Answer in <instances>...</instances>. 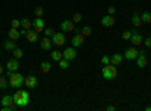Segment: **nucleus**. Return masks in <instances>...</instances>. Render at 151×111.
<instances>
[{
	"instance_id": "nucleus-20",
	"label": "nucleus",
	"mask_w": 151,
	"mask_h": 111,
	"mask_svg": "<svg viewBox=\"0 0 151 111\" xmlns=\"http://www.w3.org/2000/svg\"><path fill=\"white\" fill-rule=\"evenodd\" d=\"M3 48L8 50V51H12V50H15V48H17V42L8 38V41H3Z\"/></svg>"
},
{
	"instance_id": "nucleus-8",
	"label": "nucleus",
	"mask_w": 151,
	"mask_h": 111,
	"mask_svg": "<svg viewBox=\"0 0 151 111\" xmlns=\"http://www.w3.org/2000/svg\"><path fill=\"white\" fill-rule=\"evenodd\" d=\"M26 39L30 42V44H35L40 41V33H38L35 29H29L27 33H26Z\"/></svg>"
},
{
	"instance_id": "nucleus-34",
	"label": "nucleus",
	"mask_w": 151,
	"mask_h": 111,
	"mask_svg": "<svg viewBox=\"0 0 151 111\" xmlns=\"http://www.w3.org/2000/svg\"><path fill=\"white\" fill-rule=\"evenodd\" d=\"M42 14H44V9H42L41 6H38V8L35 9V17H42Z\"/></svg>"
},
{
	"instance_id": "nucleus-36",
	"label": "nucleus",
	"mask_w": 151,
	"mask_h": 111,
	"mask_svg": "<svg viewBox=\"0 0 151 111\" xmlns=\"http://www.w3.org/2000/svg\"><path fill=\"white\" fill-rule=\"evenodd\" d=\"M144 45H145L147 48H151V36H148V38L144 41Z\"/></svg>"
},
{
	"instance_id": "nucleus-31",
	"label": "nucleus",
	"mask_w": 151,
	"mask_h": 111,
	"mask_svg": "<svg viewBox=\"0 0 151 111\" xmlns=\"http://www.w3.org/2000/svg\"><path fill=\"white\" fill-rule=\"evenodd\" d=\"M11 27H14V29H21V20L14 18V20L11 21Z\"/></svg>"
},
{
	"instance_id": "nucleus-1",
	"label": "nucleus",
	"mask_w": 151,
	"mask_h": 111,
	"mask_svg": "<svg viewBox=\"0 0 151 111\" xmlns=\"http://www.w3.org/2000/svg\"><path fill=\"white\" fill-rule=\"evenodd\" d=\"M14 98V102L18 108H24V107H27L29 104V99H30V96H29V92L26 89H18L15 92V95L12 96Z\"/></svg>"
},
{
	"instance_id": "nucleus-37",
	"label": "nucleus",
	"mask_w": 151,
	"mask_h": 111,
	"mask_svg": "<svg viewBox=\"0 0 151 111\" xmlns=\"http://www.w3.org/2000/svg\"><path fill=\"white\" fill-rule=\"evenodd\" d=\"M116 12V9L113 8V6H109V9H107V14H110V15H113Z\"/></svg>"
},
{
	"instance_id": "nucleus-30",
	"label": "nucleus",
	"mask_w": 151,
	"mask_h": 111,
	"mask_svg": "<svg viewBox=\"0 0 151 111\" xmlns=\"http://www.w3.org/2000/svg\"><path fill=\"white\" fill-rule=\"evenodd\" d=\"M132 35H133V30H125V32H122V39H124V41H130V39H132Z\"/></svg>"
},
{
	"instance_id": "nucleus-2",
	"label": "nucleus",
	"mask_w": 151,
	"mask_h": 111,
	"mask_svg": "<svg viewBox=\"0 0 151 111\" xmlns=\"http://www.w3.org/2000/svg\"><path fill=\"white\" fill-rule=\"evenodd\" d=\"M8 78H9V86L12 89H20L21 86L24 84V77L21 75L20 72L8 71Z\"/></svg>"
},
{
	"instance_id": "nucleus-19",
	"label": "nucleus",
	"mask_w": 151,
	"mask_h": 111,
	"mask_svg": "<svg viewBox=\"0 0 151 111\" xmlns=\"http://www.w3.org/2000/svg\"><path fill=\"white\" fill-rule=\"evenodd\" d=\"M132 24H133V26L137 29V27H141L142 26V18H141V14H139V12H134V14H133V17H132Z\"/></svg>"
},
{
	"instance_id": "nucleus-25",
	"label": "nucleus",
	"mask_w": 151,
	"mask_h": 111,
	"mask_svg": "<svg viewBox=\"0 0 151 111\" xmlns=\"http://www.w3.org/2000/svg\"><path fill=\"white\" fill-rule=\"evenodd\" d=\"M50 69H52V63H50V62H42V63H41V71L44 74H48Z\"/></svg>"
},
{
	"instance_id": "nucleus-38",
	"label": "nucleus",
	"mask_w": 151,
	"mask_h": 111,
	"mask_svg": "<svg viewBox=\"0 0 151 111\" xmlns=\"http://www.w3.org/2000/svg\"><path fill=\"white\" fill-rule=\"evenodd\" d=\"M20 33H21V36H26V33H27V29H20Z\"/></svg>"
},
{
	"instance_id": "nucleus-26",
	"label": "nucleus",
	"mask_w": 151,
	"mask_h": 111,
	"mask_svg": "<svg viewBox=\"0 0 151 111\" xmlns=\"http://www.w3.org/2000/svg\"><path fill=\"white\" fill-rule=\"evenodd\" d=\"M58 63H59V68L60 69H68L70 68V60H67V59H60Z\"/></svg>"
},
{
	"instance_id": "nucleus-16",
	"label": "nucleus",
	"mask_w": 151,
	"mask_h": 111,
	"mask_svg": "<svg viewBox=\"0 0 151 111\" xmlns=\"http://www.w3.org/2000/svg\"><path fill=\"white\" fill-rule=\"evenodd\" d=\"M18 68H20V63H18V59H11V60H8V63H6V69L8 71H12V72H17L18 71Z\"/></svg>"
},
{
	"instance_id": "nucleus-17",
	"label": "nucleus",
	"mask_w": 151,
	"mask_h": 111,
	"mask_svg": "<svg viewBox=\"0 0 151 111\" xmlns=\"http://www.w3.org/2000/svg\"><path fill=\"white\" fill-rule=\"evenodd\" d=\"M8 38L17 42V41H18V39L21 38V33H20V29H14V27H11V29H9V32H8Z\"/></svg>"
},
{
	"instance_id": "nucleus-23",
	"label": "nucleus",
	"mask_w": 151,
	"mask_h": 111,
	"mask_svg": "<svg viewBox=\"0 0 151 111\" xmlns=\"http://www.w3.org/2000/svg\"><path fill=\"white\" fill-rule=\"evenodd\" d=\"M21 27H23V29H27V30L32 29V27H33V21H30L29 18H23V20H21Z\"/></svg>"
},
{
	"instance_id": "nucleus-6",
	"label": "nucleus",
	"mask_w": 151,
	"mask_h": 111,
	"mask_svg": "<svg viewBox=\"0 0 151 111\" xmlns=\"http://www.w3.org/2000/svg\"><path fill=\"white\" fill-rule=\"evenodd\" d=\"M83 42H85V36H83L80 32H76V35L73 36V39H71L73 47H74V48H79V47L83 45Z\"/></svg>"
},
{
	"instance_id": "nucleus-40",
	"label": "nucleus",
	"mask_w": 151,
	"mask_h": 111,
	"mask_svg": "<svg viewBox=\"0 0 151 111\" xmlns=\"http://www.w3.org/2000/svg\"><path fill=\"white\" fill-rule=\"evenodd\" d=\"M0 75H3V66L0 65Z\"/></svg>"
},
{
	"instance_id": "nucleus-41",
	"label": "nucleus",
	"mask_w": 151,
	"mask_h": 111,
	"mask_svg": "<svg viewBox=\"0 0 151 111\" xmlns=\"http://www.w3.org/2000/svg\"><path fill=\"white\" fill-rule=\"evenodd\" d=\"M145 111H151V107H147V108H145Z\"/></svg>"
},
{
	"instance_id": "nucleus-39",
	"label": "nucleus",
	"mask_w": 151,
	"mask_h": 111,
	"mask_svg": "<svg viewBox=\"0 0 151 111\" xmlns=\"http://www.w3.org/2000/svg\"><path fill=\"white\" fill-rule=\"evenodd\" d=\"M106 110H107V111H115V107H113V105H107Z\"/></svg>"
},
{
	"instance_id": "nucleus-5",
	"label": "nucleus",
	"mask_w": 151,
	"mask_h": 111,
	"mask_svg": "<svg viewBox=\"0 0 151 111\" xmlns=\"http://www.w3.org/2000/svg\"><path fill=\"white\" fill-rule=\"evenodd\" d=\"M52 41H53V44H55L56 47H62V45L67 42V38H65L64 32H56V33L52 36Z\"/></svg>"
},
{
	"instance_id": "nucleus-33",
	"label": "nucleus",
	"mask_w": 151,
	"mask_h": 111,
	"mask_svg": "<svg viewBox=\"0 0 151 111\" xmlns=\"http://www.w3.org/2000/svg\"><path fill=\"white\" fill-rule=\"evenodd\" d=\"M109 63H110V56L104 54V56L101 57V65H109Z\"/></svg>"
},
{
	"instance_id": "nucleus-12",
	"label": "nucleus",
	"mask_w": 151,
	"mask_h": 111,
	"mask_svg": "<svg viewBox=\"0 0 151 111\" xmlns=\"http://www.w3.org/2000/svg\"><path fill=\"white\" fill-rule=\"evenodd\" d=\"M40 44H41V48H42L44 51H52V44H53L52 38H48V36H44V38L40 41Z\"/></svg>"
},
{
	"instance_id": "nucleus-11",
	"label": "nucleus",
	"mask_w": 151,
	"mask_h": 111,
	"mask_svg": "<svg viewBox=\"0 0 151 111\" xmlns=\"http://www.w3.org/2000/svg\"><path fill=\"white\" fill-rule=\"evenodd\" d=\"M24 84H26V87L27 89H36V86H38V78L35 75H29L24 78Z\"/></svg>"
},
{
	"instance_id": "nucleus-24",
	"label": "nucleus",
	"mask_w": 151,
	"mask_h": 111,
	"mask_svg": "<svg viewBox=\"0 0 151 111\" xmlns=\"http://www.w3.org/2000/svg\"><path fill=\"white\" fill-rule=\"evenodd\" d=\"M141 18H142V23L151 24V12H142V14H141Z\"/></svg>"
},
{
	"instance_id": "nucleus-22",
	"label": "nucleus",
	"mask_w": 151,
	"mask_h": 111,
	"mask_svg": "<svg viewBox=\"0 0 151 111\" xmlns=\"http://www.w3.org/2000/svg\"><path fill=\"white\" fill-rule=\"evenodd\" d=\"M50 54H52V60H55V62H59L60 59H64V54H62V51H59V50H53Z\"/></svg>"
},
{
	"instance_id": "nucleus-4",
	"label": "nucleus",
	"mask_w": 151,
	"mask_h": 111,
	"mask_svg": "<svg viewBox=\"0 0 151 111\" xmlns=\"http://www.w3.org/2000/svg\"><path fill=\"white\" fill-rule=\"evenodd\" d=\"M136 65H137V68H141V69H144L148 65V57H147V51L145 50L139 51V54H137V57H136Z\"/></svg>"
},
{
	"instance_id": "nucleus-9",
	"label": "nucleus",
	"mask_w": 151,
	"mask_h": 111,
	"mask_svg": "<svg viewBox=\"0 0 151 111\" xmlns=\"http://www.w3.org/2000/svg\"><path fill=\"white\" fill-rule=\"evenodd\" d=\"M62 54H64V59H67V60H74L76 59V56H77V51H76V48L74 47H68V48H65L64 51H62Z\"/></svg>"
},
{
	"instance_id": "nucleus-13",
	"label": "nucleus",
	"mask_w": 151,
	"mask_h": 111,
	"mask_svg": "<svg viewBox=\"0 0 151 111\" xmlns=\"http://www.w3.org/2000/svg\"><path fill=\"white\" fill-rule=\"evenodd\" d=\"M137 54H139V51L136 50V47H130L129 50H125V53H124V57L127 59V60H136Z\"/></svg>"
},
{
	"instance_id": "nucleus-32",
	"label": "nucleus",
	"mask_w": 151,
	"mask_h": 111,
	"mask_svg": "<svg viewBox=\"0 0 151 111\" xmlns=\"http://www.w3.org/2000/svg\"><path fill=\"white\" fill-rule=\"evenodd\" d=\"M8 87V81L3 75H0V89H6Z\"/></svg>"
},
{
	"instance_id": "nucleus-14",
	"label": "nucleus",
	"mask_w": 151,
	"mask_h": 111,
	"mask_svg": "<svg viewBox=\"0 0 151 111\" xmlns=\"http://www.w3.org/2000/svg\"><path fill=\"white\" fill-rule=\"evenodd\" d=\"M142 35L137 32V30H133V35H132V39H130V42H132V45L133 47H137V45H141L142 44Z\"/></svg>"
},
{
	"instance_id": "nucleus-29",
	"label": "nucleus",
	"mask_w": 151,
	"mask_h": 111,
	"mask_svg": "<svg viewBox=\"0 0 151 111\" xmlns=\"http://www.w3.org/2000/svg\"><path fill=\"white\" fill-rule=\"evenodd\" d=\"M42 33H44V36H48V38H52V36H53L56 32H55V29H53V27H47V29H44V32H42Z\"/></svg>"
},
{
	"instance_id": "nucleus-7",
	"label": "nucleus",
	"mask_w": 151,
	"mask_h": 111,
	"mask_svg": "<svg viewBox=\"0 0 151 111\" xmlns=\"http://www.w3.org/2000/svg\"><path fill=\"white\" fill-rule=\"evenodd\" d=\"M60 30L62 32H74L76 30V24H74V21L71 20H64L60 23Z\"/></svg>"
},
{
	"instance_id": "nucleus-3",
	"label": "nucleus",
	"mask_w": 151,
	"mask_h": 111,
	"mask_svg": "<svg viewBox=\"0 0 151 111\" xmlns=\"http://www.w3.org/2000/svg\"><path fill=\"white\" fill-rule=\"evenodd\" d=\"M101 75L104 80H115L118 77V69L115 65H103V69H101Z\"/></svg>"
},
{
	"instance_id": "nucleus-42",
	"label": "nucleus",
	"mask_w": 151,
	"mask_h": 111,
	"mask_svg": "<svg viewBox=\"0 0 151 111\" xmlns=\"http://www.w3.org/2000/svg\"><path fill=\"white\" fill-rule=\"evenodd\" d=\"M0 56H2V53H0Z\"/></svg>"
},
{
	"instance_id": "nucleus-10",
	"label": "nucleus",
	"mask_w": 151,
	"mask_h": 111,
	"mask_svg": "<svg viewBox=\"0 0 151 111\" xmlns=\"http://www.w3.org/2000/svg\"><path fill=\"white\" fill-rule=\"evenodd\" d=\"M32 29H35L38 33H41V32H44V29H45V24H44V20L41 18V17H36L35 20H33V27Z\"/></svg>"
},
{
	"instance_id": "nucleus-21",
	"label": "nucleus",
	"mask_w": 151,
	"mask_h": 111,
	"mask_svg": "<svg viewBox=\"0 0 151 111\" xmlns=\"http://www.w3.org/2000/svg\"><path fill=\"white\" fill-rule=\"evenodd\" d=\"M12 105H15L14 98L9 96V95H5V96L2 98V107H12Z\"/></svg>"
},
{
	"instance_id": "nucleus-28",
	"label": "nucleus",
	"mask_w": 151,
	"mask_h": 111,
	"mask_svg": "<svg viewBox=\"0 0 151 111\" xmlns=\"http://www.w3.org/2000/svg\"><path fill=\"white\" fill-rule=\"evenodd\" d=\"M12 54H14V57H15V59H18V60H20V59L23 57V50L17 47L15 50H12Z\"/></svg>"
},
{
	"instance_id": "nucleus-18",
	"label": "nucleus",
	"mask_w": 151,
	"mask_h": 111,
	"mask_svg": "<svg viewBox=\"0 0 151 111\" xmlns=\"http://www.w3.org/2000/svg\"><path fill=\"white\" fill-rule=\"evenodd\" d=\"M122 59H124L122 54L115 53V54H112V56H110V63H112V65H115V66H119V65L122 63Z\"/></svg>"
},
{
	"instance_id": "nucleus-15",
	"label": "nucleus",
	"mask_w": 151,
	"mask_h": 111,
	"mask_svg": "<svg viewBox=\"0 0 151 111\" xmlns=\"http://www.w3.org/2000/svg\"><path fill=\"white\" fill-rule=\"evenodd\" d=\"M113 24H115V17H113V15L107 14V15H104L101 18V26L103 27H112Z\"/></svg>"
},
{
	"instance_id": "nucleus-35",
	"label": "nucleus",
	"mask_w": 151,
	"mask_h": 111,
	"mask_svg": "<svg viewBox=\"0 0 151 111\" xmlns=\"http://www.w3.org/2000/svg\"><path fill=\"white\" fill-rule=\"evenodd\" d=\"M73 21H74V23H80V21H82V15H80V14H74V15H73Z\"/></svg>"
},
{
	"instance_id": "nucleus-27",
	"label": "nucleus",
	"mask_w": 151,
	"mask_h": 111,
	"mask_svg": "<svg viewBox=\"0 0 151 111\" xmlns=\"http://www.w3.org/2000/svg\"><path fill=\"white\" fill-rule=\"evenodd\" d=\"M80 33L85 36V38H86V36H91V33H92V27L85 26V27H82V29H80Z\"/></svg>"
}]
</instances>
